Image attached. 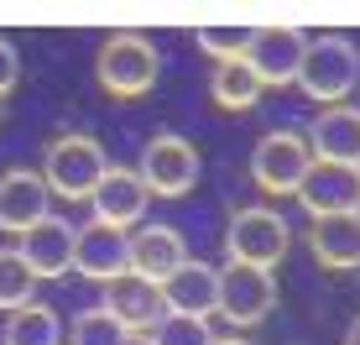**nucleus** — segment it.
I'll return each mask as SVG.
<instances>
[{
	"mask_svg": "<svg viewBox=\"0 0 360 345\" xmlns=\"http://www.w3.org/2000/svg\"><path fill=\"white\" fill-rule=\"evenodd\" d=\"M157 73H162V53H157L141 32L105 37V47H99V58H94V79H99V89H105L110 100H141V94H152Z\"/></svg>",
	"mask_w": 360,
	"mask_h": 345,
	"instance_id": "obj_1",
	"label": "nucleus"
},
{
	"mask_svg": "<svg viewBox=\"0 0 360 345\" xmlns=\"http://www.w3.org/2000/svg\"><path fill=\"white\" fill-rule=\"evenodd\" d=\"M360 79V53L345 32H324V37H308V53H303V68H297V89L319 105H345Z\"/></svg>",
	"mask_w": 360,
	"mask_h": 345,
	"instance_id": "obj_2",
	"label": "nucleus"
},
{
	"mask_svg": "<svg viewBox=\"0 0 360 345\" xmlns=\"http://www.w3.org/2000/svg\"><path fill=\"white\" fill-rule=\"evenodd\" d=\"M105 172H110V157H105V146H99L94 137H79V131H73V137H53L47 142L42 183H47L53 199H68V204L89 199Z\"/></svg>",
	"mask_w": 360,
	"mask_h": 345,
	"instance_id": "obj_3",
	"label": "nucleus"
},
{
	"mask_svg": "<svg viewBox=\"0 0 360 345\" xmlns=\"http://www.w3.org/2000/svg\"><path fill=\"white\" fill-rule=\"evenodd\" d=\"M288 251H292V230L271 204H245V209L230 215V225H225V256L230 262L266 267L271 272Z\"/></svg>",
	"mask_w": 360,
	"mask_h": 345,
	"instance_id": "obj_4",
	"label": "nucleus"
},
{
	"mask_svg": "<svg viewBox=\"0 0 360 345\" xmlns=\"http://www.w3.org/2000/svg\"><path fill=\"white\" fill-rule=\"evenodd\" d=\"M271 309H277V272H266V267H245V262L219 267V309L214 314L230 325V335L256 330Z\"/></svg>",
	"mask_w": 360,
	"mask_h": 345,
	"instance_id": "obj_5",
	"label": "nucleus"
},
{
	"mask_svg": "<svg viewBox=\"0 0 360 345\" xmlns=\"http://www.w3.org/2000/svg\"><path fill=\"white\" fill-rule=\"evenodd\" d=\"M136 172H141L146 194H157V199H183V194L198 183V172H204V163H198L193 142L172 137V131H162V137H152L141 146V163H136Z\"/></svg>",
	"mask_w": 360,
	"mask_h": 345,
	"instance_id": "obj_6",
	"label": "nucleus"
},
{
	"mask_svg": "<svg viewBox=\"0 0 360 345\" xmlns=\"http://www.w3.org/2000/svg\"><path fill=\"white\" fill-rule=\"evenodd\" d=\"M314 168V152H308V137L303 131H266L251 152V178L262 194H297L303 172Z\"/></svg>",
	"mask_w": 360,
	"mask_h": 345,
	"instance_id": "obj_7",
	"label": "nucleus"
},
{
	"mask_svg": "<svg viewBox=\"0 0 360 345\" xmlns=\"http://www.w3.org/2000/svg\"><path fill=\"white\" fill-rule=\"evenodd\" d=\"M308 53V32L297 27H256L251 47H245V63L262 79V89H288L297 84V68H303Z\"/></svg>",
	"mask_w": 360,
	"mask_h": 345,
	"instance_id": "obj_8",
	"label": "nucleus"
},
{
	"mask_svg": "<svg viewBox=\"0 0 360 345\" xmlns=\"http://www.w3.org/2000/svg\"><path fill=\"white\" fill-rule=\"evenodd\" d=\"M73 272L89 277V282H110L120 272H131V230H115V225H79L73 236Z\"/></svg>",
	"mask_w": 360,
	"mask_h": 345,
	"instance_id": "obj_9",
	"label": "nucleus"
},
{
	"mask_svg": "<svg viewBox=\"0 0 360 345\" xmlns=\"http://www.w3.org/2000/svg\"><path fill=\"white\" fill-rule=\"evenodd\" d=\"M73 236H79V225H68L63 215H47V220H37L32 230L16 236V256L27 262V272L37 282L42 277H63L73 267Z\"/></svg>",
	"mask_w": 360,
	"mask_h": 345,
	"instance_id": "obj_10",
	"label": "nucleus"
},
{
	"mask_svg": "<svg viewBox=\"0 0 360 345\" xmlns=\"http://www.w3.org/2000/svg\"><path fill=\"white\" fill-rule=\"evenodd\" d=\"M99 309L110 319H120L126 335H152L157 319L167 314V303H162V288H157V282H146L136 272H120V277L105 282V303H99Z\"/></svg>",
	"mask_w": 360,
	"mask_h": 345,
	"instance_id": "obj_11",
	"label": "nucleus"
},
{
	"mask_svg": "<svg viewBox=\"0 0 360 345\" xmlns=\"http://www.w3.org/2000/svg\"><path fill=\"white\" fill-rule=\"evenodd\" d=\"M292 199L303 204L314 220H324V215H355V209H360V178H355V168L314 163L303 172V183H297Z\"/></svg>",
	"mask_w": 360,
	"mask_h": 345,
	"instance_id": "obj_12",
	"label": "nucleus"
},
{
	"mask_svg": "<svg viewBox=\"0 0 360 345\" xmlns=\"http://www.w3.org/2000/svg\"><path fill=\"white\" fill-rule=\"evenodd\" d=\"M47 215H53V194H47L42 172H32V168L0 172V230L6 236H21Z\"/></svg>",
	"mask_w": 360,
	"mask_h": 345,
	"instance_id": "obj_13",
	"label": "nucleus"
},
{
	"mask_svg": "<svg viewBox=\"0 0 360 345\" xmlns=\"http://www.w3.org/2000/svg\"><path fill=\"white\" fill-rule=\"evenodd\" d=\"M308 152H314V163L355 168L360 163V105H329V110H319L314 126H308Z\"/></svg>",
	"mask_w": 360,
	"mask_h": 345,
	"instance_id": "obj_14",
	"label": "nucleus"
},
{
	"mask_svg": "<svg viewBox=\"0 0 360 345\" xmlns=\"http://www.w3.org/2000/svg\"><path fill=\"white\" fill-rule=\"evenodd\" d=\"M146 204H152V194H146V183H141L136 168H110L105 178H99V189L89 194L94 220L99 225H115V230L136 225V220L146 215Z\"/></svg>",
	"mask_w": 360,
	"mask_h": 345,
	"instance_id": "obj_15",
	"label": "nucleus"
},
{
	"mask_svg": "<svg viewBox=\"0 0 360 345\" xmlns=\"http://www.w3.org/2000/svg\"><path fill=\"white\" fill-rule=\"evenodd\" d=\"M183 262H188V246H183V236L172 225H141V230H131V272L136 277H146V282L162 288Z\"/></svg>",
	"mask_w": 360,
	"mask_h": 345,
	"instance_id": "obj_16",
	"label": "nucleus"
},
{
	"mask_svg": "<svg viewBox=\"0 0 360 345\" xmlns=\"http://www.w3.org/2000/svg\"><path fill=\"white\" fill-rule=\"evenodd\" d=\"M308 251L324 272H355L360 267V209L355 215H324L308 225Z\"/></svg>",
	"mask_w": 360,
	"mask_h": 345,
	"instance_id": "obj_17",
	"label": "nucleus"
},
{
	"mask_svg": "<svg viewBox=\"0 0 360 345\" xmlns=\"http://www.w3.org/2000/svg\"><path fill=\"white\" fill-rule=\"evenodd\" d=\"M162 303H167V314H193V319H209L219 309V267H209V262H183L178 272H172L162 282Z\"/></svg>",
	"mask_w": 360,
	"mask_h": 345,
	"instance_id": "obj_18",
	"label": "nucleus"
},
{
	"mask_svg": "<svg viewBox=\"0 0 360 345\" xmlns=\"http://www.w3.org/2000/svg\"><path fill=\"white\" fill-rule=\"evenodd\" d=\"M209 94H214L219 110H251L256 100H262V79L251 73L245 58H235V63H214V73H209Z\"/></svg>",
	"mask_w": 360,
	"mask_h": 345,
	"instance_id": "obj_19",
	"label": "nucleus"
},
{
	"mask_svg": "<svg viewBox=\"0 0 360 345\" xmlns=\"http://www.w3.org/2000/svg\"><path fill=\"white\" fill-rule=\"evenodd\" d=\"M6 345H63V319L32 299L27 309L6 319Z\"/></svg>",
	"mask_w": 360,
	"mask_h": 345,
	"instance_id": "obj_20",
	"label": "nucleus"
},
{
	"mask_svg": "<svg viewBox=\"0 0 360 345\" xmlns=\"http://www.w3.org/2000/svg\"><path fill=\"white\" fill-rule=\"evenodd\" d=\"M37 293V277L27 272V262L16 256V246H0V309H27Z\"/></svg>",
	"mask_w": 360,
	"mask_h": 345,
	"instance_id": "obj_21",
	"label": "nucleus"
},
{
	"mask_svg": "<svg viewBox=\"0 0 360 345\" xmlns=\"http://www.w3.org/2000/svg\"><path fill=\"white\" fill-rule=\"evenodd\" d=\"M251 37H256V27H198L193 42H198V53H209L214 63H235V58H245Z\"/></svg>",
	"mask_w": 360,
	"mask_h": 345,
	"instance_id": "obj_22",
	"label": "nucleus"
},
{
	"mask_svg": "<svg viewBox=\"0 0 360 345\" xmlns=\"http://www.w3.org/2000/svg\"><path fill=\"white\" fill-rule=\"evenodd\" d=\"M126 325L120 319H110L105 309H84L79 319L68 325V345H126Z\"/></svg>",
	"mask_w": 360,
	"mask_h": 345,
	"instance_id": "obj_23",
	"label": "nucleus"
},
{
	"mask_svg": "<svg viewBox=\"0 0 360 345\" xmlns=\"http://www.w3.org/2000/svg\"><path fill=\"white\" fill-rule=\"evenodd\" d=\"M214 330L209 319H193V314H162L152 330V345H209Z\"/></svg>",
	"mask_w": 360,
	"mask_h": 345,
	"instance_id": "obj_24",
	"label": "nucleus"
},
{
	"mask_svg": "<svg viewBox=\"0 0 360 345\" xmlns=\"http://www.w3.org/2000/svg\"><path fill=\"white\" fill-rule=\"evenodd\" d=\"M16 79H21V58H16V47L0 37V100L16 89Z\"/></svg>",
	"mask_w": 360,
	"mask_h": 345,
	"instance_id": "obj_25",
	"label": "nucleus"
},
{
	"mask_svg": "<svg viewBox=\"0 0 360 345\" xmlns=\"http://www.w3.org/2000/svg\"><path fill=\"white\" fill-rule=\"evenodd\" d=\"M345 345H360V314L350 319V330H345Z\"/></svg>",
	"mask_w": 360,
	"mask_h": 345,
	"instance_id": "obj_26",
	"label": "nucleus"
},
{
	"mask_svg": "<svg viewBox=\"0 0 360 345\" xmlns=\"http://www.w3.org/2000/svg\"><path fill=\"white\" fill-rule=\"evenodd\" d=\"M209 345H251V340H245V335H214Z\"/></svg>",
	"mask_w": 360,
	"mask_h": 345,
	"instance_id": "obj_27",
	"label": "nucleus"
},
{
	"mask_svg": "<svg viewBox=\"0 0 360 345\" xmlns=\"http://www.w3.org/2000/svg\"><path fill=\"white\" fill-rule=\"evenodd\" d=\"M126 345H152V335H131Z\"/></svg>",
	"mask_w": 360,
	"mask_h": 345,
	"instance_id": "obj_28",
	"label": "nucleus"
},
{
	"mask_svg": "<svg viewBox=\"0 0 360 345\" xmlns=\"http://www.w3.org/2000/svg\"><path fill=\"white\" fill-rule=\"evenodd\" d=\"M0 120H6V100H0Z\"/></svg>",
	"mask_w": 360,
	"mask_h": 345,
	"instance_id": "obj_29",
	"label": "nucleus"
},
{
	"mask_svg": "<svg viewBox=\"0 0 360 345\" xmlns=\"http://www.w3.org/2000/svg\"><path fill=\"white\" fill-rule=\"evenodd\" d=\"M355 178H360V163H355Z\"/></svg>",
	"mask_w": 360,
	"mask_h": 345,
	"instance_id": "obj_30",
	"label": "nucleus"
}]
</instances>
